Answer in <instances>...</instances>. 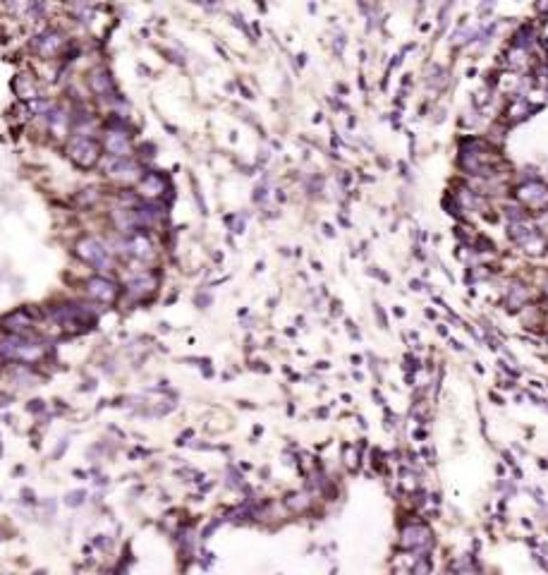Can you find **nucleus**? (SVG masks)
I'll return each instance as SVG.
<instances>
[{
  "mask_svg": "<svg viewBox=\"0 0 548 575\" xmlns=\"http://www.w3.org/2000/svg\"><path fill=\"white\" fill-rule=\"evenodd\" d=\"M0 355L5 360H15L22 364H34L46 357V345L29 340L27 335H10L0 340Z\"/></svg>",
  "mask_w": 548,
  "mask_h": 575,
  "instance_id": "nucleus-1",
  "label": "nucleus"
},
{
  "mask_svg": "<svg viewBox=\"0 0 548 575\" xmlns=\"http://www.w3.org/2000/svg\"><path fill=\"white\" fill-rule=\"evenodd\" d=\"M77 257L82 261H87V264H91L98 271H106V269L113 266L110 249L98 238H91V235H87V238H82L77 242Z\"/></svg>",
  "mask_w": 548,
  "mask_h": 575,
  "instance_id": "nucleus-2",
  "label": "nucleus"
},
{
  "mask_svg": "<svg viewBox=\"0 0 548 575\" xmlns=\"http://www.w3.org/2000/svg\"><path fill=\"white\" fill-rule=\"evenodd\" d=\"M67 153H70V158H72V163L77 168L91 170L98 163V158H101V144L96 139H91V137H74L70 149H67Z\"/></svg>",
  "mask_w": 548,
  "mask_h": 575,
  "instance_id": "nucleus-3",
  "label": "nucleus"
},
{
  "mask_svg": "<svg viewBox=\"0 0 548 575\" xmlns=\"http://www.w3.org/2000/svg\"><path fill=\"white\" fill-rule=\"evenodd\" d=\"M51 316L58 326L62 329H72V331H79V326H87L93 321V312L82 307V304H62V307H55L51 309Z\"/></svg>",
  "mask_w": 548,
  "mask_h": 575,
  "instance_id": "nucleus-4",
  "label": "nucleus"
},
{
  "mask_svg": "<svg viewBox=\"0 0 548 575\" xmlns=\"http://www.w3.org/2000/svg\"><path fill=\"white\" fill-rule=\"evenodd\" d=\"M62 46H65V36L58 29H46L31 38V51L43 60H53L55 56H60Z\"/></svg>",
  "mask_w": 548,
  "mask_h": 575,
  "instance_id": "nucleus-5",
  "label": "nucleus"
},
{
  "mask_svg": "<svg viewBox=\"0 0 548 575\" xmlns=\"http://www.w3.org/2000/svg\"><path fill=\"white\" fill-rule=\"evenodd\" d=\"M106 173L117 182H137L142 178V168L134 163L129 156H113L106 161Z\"/></svg>",
  "mask_w": 548,
  "mask_h": 575,
  "instance_id": "nucleus-6",
  "label": "nucleus"
},
{
  "mask_svg": "<svg viewBox=\"0 0 548 575\" xmlns=\"http://www.w3.org/2000/svg\"><path fill=\"white\" fill-rule=\"evenodd\" d=\"M120 247H122L125 254L134 257V259H151L153 257V242H151V238H148L146 233H137L134 230L127 240L120 242Z\"/></svg>",
  "mask_w": 548,
  "mask_h": 575,
  "instance_id": "nucleus-7",
  "label": "nucleus"
},
{
  "mask_svg": "<svg viewBox=\"0 0 548 575\" xmlns=\"http://www.w3.org/2000/svg\"><path fill=\"white\" fill-rule=\"evenodd\" d=\"M87 295L91 297V300H96V302L110 304L117 297V285L113 280L103 278V276H93V278L87 280Z\"/></svg>",
  "mask_w": 548,
  "mask_h": 575,
  "instance_id": "nucleus-8",
  "label": "nucleus"
},
{
  "mask_svg": "<svg viewBox=\"0 0 548 575\" xmlns=\"http://www.w3.org/2000/svg\"><path fill=\"white\" fill-rule=\"evenodd\" d=\"M517 199L527 209H544L548 204V187L541 182H527L517 189Z\"/></svg>",
  "mask_w": 548,
  "mask_h": 575,
  "instance_id": "nucleus-9",
  "label": "nucleus"
},
{
  "mask_svg": "<svg viewBox=\"0 0 548 575\" xmlns=\"http://www.w3.org/2000/svg\"><path fill=\"white\" fill-rule=\"evenodd\" d=\"M0 324L10 335H29L31 326H34V319L27 309H17V312L7 314L5 319H0Z\"/></svg>",
  "mask_w": 548,
  "mask_h": 575,
  "instance_id": "nucleus-10",
  "label": "nucleus"
},
{
  "mask_svg": "<svg viewBox=\"0 0 548 575\" xmlns=\"http://www.w3.org/2000/svg\"><path fill=\"white\" fill-rule=\"evenodd\" d=\"M103 149L108 151L110 156H129V151H132L129 134L125 130H106Z\"/></svg>",
  "mask_w": 548,
  "mask_h": 575,
  "instance_id": "nucleus-11",
  "label": "nucleus"
},
{
  "mask_svg": "<svg viewBox=\"0 0 548 575\" xmlns=\"http://www.w3.org/2000/svg\"><path fill=\"white\" fill-rule=\"evenodd\" d=\"M431 544V532L424 525H409L402 530V546L407 549H426Z\"/></svg>",
  "mask_w": 548,
  "mask_h": 575,
  "instance_id": "nucleus-12",
  "label": "nucleus"
},
{
  "mask_svg": "<svg viewBox=\"0 0 548 575\" xmlns=\"http://www.w3.org/2000/svg\"><path fill=\"white\" fill-rule=\"evenodd\" d=\"M89 84H91V91L96 93V96H101V98L115 96V82H113V77H110V72L106 67L93 70L91 77H89Z\"/></svg>",
  "mask_w": 548,
  "mask_h": 575,
  "instance_id": "nucleus-13",
  "label": "nucleus"
},
{
  "mask_svg": "<svg viewBox=\"0 0 548 575\" xmlns=\"http://www.w3.org/2000/svg\"><path fill=\"white\" fill-rule=\"evenodd\" d=\"M156 285H158V280H156L153 273H137V276L129 278V283H127V295L142 300V297L151 295V293L156 290Z\"/></svg>",
  "mask_w": 548,
  "mask_h": 575,
  "instance_id": "nucleus-14",
  "label": "nucleus"
},
{
  "mask_svg": "<svg viewBox=\"0 0 548 575\" xmlns=\"http://www.w3.org/2000/svg\"><path fill=\"white\" fill-rule=\"evenodd\" d=\"M43 115H46V122H48V127H51V132H53L55 137L67 134V130H70V115H67V111H62L58 106H51Z\"/></svg>",
  "mask_w": 548,
  "mask_h": 575,
  "instance_id": "nucleus-15",
  "label": "nucleus"
},
{
  "mask_svg": "<svg viewBox=\"0 0 548 575\" xmlns=\"http://www.w3.org/2000/svg\"><path fill=\"white\" fill-rule=\"evenodd\" d=\"M139 192L144 197H161L165 192V178L158 173H146L139 182Z\"/></svg>",
  "mask_w": 548,
  "mask_h": 575,
  "instance_id": "nucleus-16",
  "label": "nucleus"
},
{
  "mask_svg": "<svg viewBox=\"0 0 548 575\" xmlns=\"http://www.w3.org/2000/svg\"><path fill=\"white\" fill-rule=\"evenodd\" d=\"M524 115H529V101H524V98H517V101L512 103L510 108H508V118H512V120H519V118H524Z\"/></svg>",
  "mask_w": 548,
  "mask_h": 575,
  "instance_id": "nucleus-17",
  "label": "nucleus"
},
{
  "mask_svg": "<svg viewBox=\"0 0 548 575\" xmlns=\"http://www.w3.org/2000/svg\"><path fill=\"white\" fill-rule=\"evenodd\" d=\"M527 288L524 285H515V288H510V297H508V304H510L512 309H517L519 304H524V300H527Z\"/></svg>",
  "mask_w": 548,
  "mask_h": 575,
  "instance_id": "nucleus-18",
  "label": "nucleus"
},
{
  "mask_svg": "<svg viewBox=\"0 0 548 575\" xmlns=\"http://www.w3.org/2000/svg\"><path fill=\"white\" fill-rule=\"evenodd\" d=\"M84 496H87V491H74V494H70L67 496V506H77V503L84 501Z\"/></svg>",
  "mask_w": 548,
  "mask_h": 575,
  "instance_id": "nucleus-19",
  "label": "nucleus"
},
{
  "mask_svg": "<svg viewBox=\"0 0 548 575\" xmlns=\"http://www.w3.org/2000/svg\"><path fill=\"white\" fill-rule=\"evenodd\" d=\"M546 295H548V285H546Z\"/></svg>",
  "mask_w": 548,
  "mask_h": 575,
  "instance_id": "nucleus-20",
  "label": "nucleus"
}]
</instances>
